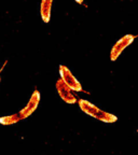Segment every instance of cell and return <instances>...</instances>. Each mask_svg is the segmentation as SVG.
<instances>
[{
    "label": "cell",
    "mask_w": 138,
    "mask_h": 155,
    "mask_svg": "<svg viewBox=\"0 0 138 155\" xmlns=\"http://www.w3.org/2000/svg\"><path fill=\"white\" fill-rule=\"evenodd\" d=\"M56 91H57L58 95L61 96V98L67 104H73L78 101V98L76 97V95L73 94V91L71 90L70 87L68 86L62 79L56 81Z\"/></svg>",
    "instance_id": "4"
},
{
    "label": "cell",
    "mask_w": 138,
    "mask_h": 155,
    "mask_svg": "<svg viewBox=\"0 0 138 155\" xmlns=\"http://www.w3.org/2000/svg\"><path fill=\"white\" fill-rule=\"evenodd\" d=\"M76 2H78L79 5H81V3H83V0H76Z\"/></svg>",
    "instance_id": "8"
},
{
    "label": "cell",
    "mask_w": 138,
    "mask_h": 155,
    "mask_svg": "<svg viewBox=\"0 0 138 155\" xmlns=\"http://www.w3.org/2000/svg\"><path fill=\"white\" fill-rule=\"evenodd\" d=\"M40 98H41V97H40L39 91L35 90L34 93H32V95L30 96V99H29L28 102H27V104L19 112L21 119L22 120L27 119L28 116H30L35 111H36V109L38 108L39 102H40Z\"/></svg>",
    "instance_id": "5"
},
{
    "label": "cell",
    "mask_w": 138,
    "mask_h": 155,
    "mask_svg": "<svg viewBox=\"0 0 138 155\" xmlns=\"http://www.w3.org/2000/svg\"><path fill=\"white\" fill-rule=\"evenodd\" d=\"M59 74H61V79L70 87L73 92H83L86 93V91L83 90L82 85L79 81L77 80V78L72 74L69 69H68L66 66L61 65L59 66Z\"/></svg>",
    "instance_id": "2"
},
{
    "label": "cell",
    "mask_w": 138,
    "mask_h": 155,
    "mask_svg": "<svg viewBox=\"0 0 138 155\" xmlns=\"http://www.w3.org/2000/svg\"><path fill=\"white\" fill-rule=\"evenodd\" d=\"M19 121H22V119H21V116H19V113H14V114H11V115H5L0 117V124L5 126L13 125V124L19 123Z\"/></svg>",
    "instance_id": "7"
},
{
    "label": "cell",
    "mask_w": 138,
    "mask_h": 155,
    "mask_svg": "<svg viewBox=\"0 0 138 155\" xmlns=\"http://www.w3.org/2000/svg\"><path fill=\"white\" fill-rule=\"evenodd\" d=\"M0 81H1V79H0Z\"/></svg>",
    "instance_id": "9"
},
{
    "label": "cell",
    "mask_w": 138,
    "mask_h": 155,
    "mask_svg": "<svg viewBox=\"0 0 138 155\" xmlns=\"http://www.w3.org/2000/svg\"><path fill=\"white\" fill-rule=\"evenodd\" d=\"M78 104H79L80 109L84 113L92 116L94 119L98 120V121H102L104 123H114V122L118 121V117L116 115L109 113V112L104 111V110H100L98 107H96L95 104H93L90 101H87V100L79 99L78 100Z\"/></svg>",
    "instance_id": "1"
},
{
    "label": "cell",
    "mask_w": 138,
    "mask_h": 155,
    "mask_svg": "<svg viewBox=\"0 0 138 155\" xmlns=\"http://www.w3.org/2000/svg\"><path fill=\"white\" fill-rule=\"evenodd\" d=\"M136 38H137V36L125 35V36L122 37L120 40H118L111 48V52H110V59H111L112 61H116V59L119 58V56L122 54V52H123L129 45H131Z\"/></svg>",
    "instance_id": "3"
},
{
    "label": "cell",
    "mask_w": 138,
    "mask_h": 155,
    "mask_svg": "<svg viewBox=\"0 0 138 155\" xmlns=\"http://www.w3.org/2000/svg\"><path fill=\"white\" fill-rule=\"evenodd\" d=\"M52 5H53V0H41V5H40V15H41V18L44 23L50 22Z\"/></svg>",
    "instance_id": "6"
}]
</instances>
